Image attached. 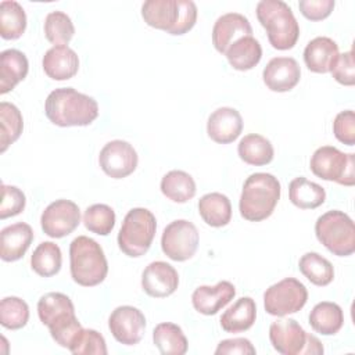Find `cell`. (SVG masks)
Segmentation results:
<instances>
[{
  "instance_id": "1",
  "label": "cell",
  "mask_w": 355,
  "mask_h": 355,
  "mask_svg": "<svg viewBox=\"0 0 355 355\" xmlns=\"http://www.w3.org/2000/svg\"><path fill=\"white\" fill-rule=\"evenodd\" d=\"M44 114L51 123L61 128L87 126L98 116V104L73 87H58L47 96Z\"/></svg>"
},
{
  "instance_id": "2",
  "label": "cell",
  "mask_w": 355,
  "mask_h": 355,
  "mask_svg": "<svg viewBox=\"0 0 355 355\" xmlns=\"http://www.w3.org/2000/svg\"><path fill=\"white\" fill-rule=\"evenodd\" d=\"M40 322L49 327L53 340L64 348H69L78 333L83 329L75 315L71 298L62 293H47L37 301Z\"/></svg>"
},
{
  "instance_id": "3",
  "label": "cell",
  "mask_w": 355,
  "mask_h": 355,
  "mask_svg": "<svg viewBox=\"0 0 355 355\" xmlns=\"http://www.w3.org/2000/svg\"><path fill=\"white\" fill-rule=\"evenodd\" d=\"M280 182L272 173L257 172L250 175L243 184L239 201L240 215L250 222H261L269 218L280 200Z\"/></svg>"
},
{
  "instance_id": "4",
  "label": "cell",
  "mask_w": 355,
  "mask_h": 355,
  "mask_svg": "<svg viewBox=\"0 0 355 355\" xmlns=\"http://www.w3.org/2000/svg\"><path fill=\"white\" fill-rule=\"evenodd\" d=\"M197 14V6L191 0H147L141 6V17L148 26L173 36L191 31Z\"/></svg>"
},
{
  "instance_id": "5",
  "label": "cell",
  "mask_w": 355,
  "mask_h": 355,
  "mask_svg": "<svg viewBox=\"0 0 355 355\" xmlns=\"http://www.w3.org/2000/svg\"><path fill=\"white\" fill-rule=\"evenodd\" d=\"M69 270L72 280L79 286L94 287L103 283L108 262L101 245L87 236L73 239L69 244Z\"/></svg>"
},
{
  "instance_id": "6",
  "label": "cell",
  "mask_w": 355,
  "mask_h": 355,
  "mask_svg": "<svg viewBox=\"0 0 355 355\" xmlns=\"http://www.w3.org/2000/svg\"><path fill=\"white\" fill-rule=\"evenodd\" d=\"M259 24L266 29L268 40L276 50H290L300 37V25L282 0H261L255 8Z\"/></svg>"
},
{
  "instance_id": "7",
  "label": "cell",
  "mask_w": 355,
  "mask_h": 355,
  "mask_svg": "<svg viewBox=\"0 0 355 355\" xmlns=\"http://www.w3.org/2000/svg\"><path fill=\"white\" fill-rule=\"evenodd\" d=\"M157 230V220L147 208H132L123 218L118 233L119 250L130 257L139 258L144 255L154 240Z\"/></svg>"
},
{
  "instance_id": "8",
  "label": "cell",
  "mask_w": 355,
  "mask_h": 355,
  "mask_svg": "<svg viewBox=\"0 0 355 355\" xmlns=\"http://www.w3.org/2000/svg\"><path fill=\"white\" fill-rule=\"evenodd\" d=\"M316 239L334 255L349 257L355 251L354 220L343 211L331 209L316 219Z\"/></svg>"
},
{
  "instance_id": "9",
  "label": "cell",
  "mask_w": 355,
  "mask_h": 355,
  "mask_svg": "<svg viewBox=\"0 0 355 355\" xmlns=\"http://www.w3.org/2000/svg\"><path fill=\"white\" fill-rule=\"evenodd\" d=\"M269 340L272 347L282 355H320L324 352L322 343L290 318L272 322Z\"/></svg>"
},
{
  "instance_id": "10",
  "label": "cell",
  "mask_w": 355,
  "mask_h": 355,
  "mask_svg": "<svg viewBox=\"0 0 355 355\" xmlns=\"http://www.w3.org/2000/svg\"><path fill=\"white\" fill-rule=\"evenodd\" d=\"M312 173L323 180L343 186L355 184V154L343 153L333 146L319 147L311 157Z\"/></svg>"
},
{
  "instance_id": "11",
  "label": "cell",
  "mask_w": 355,
  "mask_h": 355,
  "mask_svg": "<svg viewBox=\"0 0 355 355\" xmlns=\"http://www.w3.org/2000/svg\"><path fill=\"white\" fill-rule=\"evenodd\" d=\"M308 301V290L295 277H286L263 293V308L272 316H287L301 311Z\"/></svg>"
},
{
  "instance_id": "12",
  "label": "cell",
  "mask_w": 355,
  "mask_h": 355,
  "mask_svg": "<svg viewBox=\"0 0 355 355\" xmlns=\"http://www.w3.org/2000/svg\"><path fill=\"white\" fill-rule=\"evenodd\" d=\"M198 243L200 234L196 225L186 219L171 222L161 236L162 252L176 262L190 259L196 254Z\"/></svg>"
},
{
  "instance_id": "13",
  "label": "cell",
  "mask_w": 355,
  "mask_h": 355,
  "mask_svg": "<svg viewBox=\"0 0 355 355\" xmlns=\"http://www.w3.org/2000/svg\"><path fill=\"white\" fill-rule=\"evenodd\" d=\"M80 223L79 207L65 198L49 204L40 216V226L44 234L51 239H62L71 234Z\"/></svg>"
},
{
  "instance_id": "14",
  "label": "cell",
  "mask_w": 355,
  "mask_h": 355,
  "mask_svg": "<svg viewBox=\"0 0 355 355\" xmlns=\"http://www.w3.org/2000/svg\"><path fill=\"white\" fill-rule=\"evenodd\" d=\"M139 155L133 146L125 140L108 141L98 154L103 172L112 179H123L137 168Z\"/></svg>"
},
{
  "instance_id": "15",
  "label": "cell",
  "mask_w": 355,
  "mask_h": 355,
  "mask_svg": "<svg viewBox=\"0 0 355 355\" xmlns=\"http://www.w3.org/2000/svg\"><path fill=\"white\" fill-rule=\"evenodd\" d=\"M108 327L118 343L123 345H136L144 336L146 316L139 308L122 305L111 312Z\"/></svg>"
},
{
  "instance_id": "16",
  "label": "cell",
  "mask_w": 355,
  "mask_h": 355,
  "mask_svg": "<svg viewBox=\"0 0 355 355\" xmlns=\"http://www.w3.org/2000/svg\"><path fill=\"white\" fill-rule=\"evenodd\" d=\"M178 286L179 275L168 262L154 261L141 273V288L153 298L169 297L176 291Z\"/></svg>"
},
{
  "instance_id": "17",
  "label": "cell",
  "mask_w": 355,
  "mask_h": 355,
  "mask_svg": "<svg viewBox=\"0 0 355 355\" xmlns=\"http://www.w3.org/2000/svg\"><path fill=\"white\" fill-rule=\"evenodd\" d=\"M244 36H252V26L243 14L227 12L220 15L214 24L212 44L220 54H225L236 40Z\"/></svg>"
},
{
  "instance_id": "18",
  "label": "cell",
  "mask_w": 355,
  "mask_h": 355,
  "mask_svg": "<svg viewBox=\"0 0 355 355\" xmlns=\"http://www.w3.org/2000/svg\"><path fill=\"white\" fill-rule=\"evenodd\" d=\"M262 79L272 92H290L301 79V68L293 57H275L263 68Z\"/></svg>"
},
{
  "instance_id": "19",
  "label": "cell",
  "mask_w": 355,
  "mask_h": 355,
  "mask_svg": "<svg viewBox=\"0 0 355 355\" xmlns=\"http://www.w3.org/2000/svg\"><path fill=\"white\" fill-rule=\"evenodd\" d=\"M236 295V287L227 280H222L215 286H200L191 294L194 309L202 315H216Z\"/></svg>"
},
{
  "instance_id": "20",
  "label": "cell",
  "mask_w": 355,
  "mask_h": 355,
  "mask_svg": "<svg viewBox=\"0 0 355 355\" xmlns=\"http://www.w3.org/2000/svg\"><path fill=\"white\" fill-rule=\"evenodd\" d=\"M243 132L241 114L232 107L216 108L207 121V133L219 144L233 143Z\"/></svg>"
},
{
  "instance_id": "21",
  "label": "cell",
  "mask_w": 355,
  "mask_h": 355,
  "mask_svg": "<svg viewBox=\"0 0 355 355\" xmlns=\"http://www.w3.org/2000/svg\"><path fill=\"white\" fill-rule=\"evenodd\" d=\"M42 67L49 78L54 80H68L78 73L79 57L68 44L53 46L44 53Z\"/></svg>"
},
{
  "instance_id": "22",
  "label": "cell",
  "mask_w": 355,
  "mask_h": 355,
  "mask_svg": "<svg viewBox=\"0 0 355 355\" xmlns=\"http://www.w3.org/2000/svg\"><path fill=\"white\" fill-rule=\"evenodd\" d=\"M33 241V230L25 222L12 223L0 232V258L6 262L21 259Z\"/></svg>"
},
{
  "instance_id": "23",
  "label": "cell",
  "mask_w": 355,
  "mask_h": 355,
  "mask_svg": "<svg viewBox=\"0 0 355 355\" xmlns=\"http://www.w3.org/2000/svg\"><path fill=\"white\" fill-rule=\"evenodd\" d=\"M338 54V44L333 39L327 36H318L305 46L304 61L309 71L315 73H327Z\"/></svg>"
},
{
  "instance_id": "24",
  "label": "cell",
  "mask_w": 355,
  "mask_h": 355,
  "mask_svg": "<svg viewBox=\"0 0 355 355\" xmlns=\"http://www.w3.org/2000/svg\"><path fill=\"white\" fill-rule=\"evenodd\" d=\"M0 60V93L6 94L26 78L29 62L26 55L17 49H7L1 51Z\"/></svg>"
},
{
  "instance_id": "25",
  "label": "cell",
  "mask_w": 355,
  "mask_h": 355,
  "mask_svg": "<svg viewBox=\"0 0 355 355\" xmlns=\"http://www.w3.org/2000/svg\"><path fill=\"white\" fill-rule=\"evenodd\" d=\"M257 319V305L251 297L239 298L220 316V327L227 333H243L252 327Z\"/></svg>"
},
{
  "instance_id": "26",
  "label": "cell",
  "mask_w": 355,
  "mask_h": 355,
  "mask_svg": "<svg viewBox=\"0 0 355 355\" xmlns=\"http://www.w3.org/2000/svg\"><path fill=\"white\" fill-rule=\"evenodd\" d=\"M311 327L323 336H334L344 324V312L336 302L322 301L316 304L309 313Z\"/></svg>"
},
{
  "instance_id": "27",
  "label": "cell",
  "mask_w": 355,
  "mask_h": 355,
  "mask_svg": "<svg viewBox=\"0 0 355 355\" xmlns=\"http://www.w3.org/2000/svg\"><path fill=\"white\" fill-rule=\"evenodd\" d=\"M198 214L212 227L226 226L232 219V204L222 193H208L198 200Z\"/></svg>"
},
{
  "instance_id": "28",
  "label": "cell",
  "mask_w": 355,
  "mask_h": 355,
  "mask_svg": "<svg viewBox=\"0 0 355 355\" xmlns=\"http://www.w3.org/2000/svg\"><path fill=\"white\" fill-rule=\"evenodd\" d=\"M232 68L237 71H250L259 64L262 47L252 36H244L236 40L225 53Z\"/></svg>"
},
{
  "instance_id": "29",
  "label": "cell",
  "mask_w": 355,
  "mask_h": 355,
  "mask_svg": "<svg viewBox=\"0 0 355 355\" xmlns=\"http://www.w3.org/2000/svg\"><path fill=\"white\" fill-rule=\"evenodd\" d=\"M237 153L241 161L254 166H263L270 164L275 155L272 143L258 133L245 135L239 141Z\"/></svg>"
},
{
  "instance_id": "30",
  "label": "cell",
  "mask_w": 355,
  "mask_h": 355,
  "mask_svg": "<svg viewBox=\"0 0 355 355\" xmlns=\"http://www.w3.org/2000/svg\"><path fill=\"white\" fill-rule=\"evenodd\" d=\"M153 343L162 355H183L189 349V341L182 327L171 322L154 327Z\"/></svg>"
},
{
  "instance_id": "31",
  "label": "cell",
  "mask_w": 355,
  "mask_h": 355,
  "mask_svg": "<svg viewBox=\"0 0 355 355\" xmlns=\"http://www.w3.org/2000/svg\"><path fill=\"white\" fill-rule=\"evenodd\" d=\"M288 198L297 208L315 209L324 202L326 191L320 184L298 176L288 184Z\"/></svg>"
},
{
  "instance_id": "32",
  "label": "cell",
  "mask_w": 355,
  "mask_h": 355,
  "mask_svg": "<svg viewBox=\"0 0 355 355\" xmlns=\"http://www.w3.org/2000/svg\"><path fill=\"white\" fill-rule=\"evenodd\" d=\"M159 187L168 200L179 204L190 201L197 191L193 176L179 169L169 171L166 175H164Z\"/></svg>"
},
{
  "instance_id": "33",
  "label": "cell",
  "mask_w": 355,
  "mask_h": 355,
  "mask_svg": "<svg viewBox=\"0 0 355 355\" xmlns=\"http://www.w3.org/2000/svg\"><path fill=\"white\" fill-rule=\"evenodd\" d=\"M26 29V14L22 6L14 0L0 3V36L6 40H15Z\"/></svg>"
},
{
  "instance_id": "34",
  "label": "cell",
  "mask_w": 355,
  "mask_h": 355,
  "mask_svg": "<svg viewBox=\"0 0 355 355\" xmlns=\"http://www.w3.org/2000/svg\"><path fill=\"white\" fill-rule=\"evenodd\" d=\"M62 254L60 247L53 241L40 243L31 257V266L42 277H51L61 269Z\"/></svg>"
},
{
  "instance_id": "35",
  "label": "cell",
  "mask_w": 355,
  "mask_h": 355,
  "mask_svg": "<svg viewBox=\"0 0 355 355\" xmlns=\"http://www.w3.org/2000/svg\"><path fill=\"white\" fill-rule=\"evenodd\" d=\"M300 272L315 286L324 287L334 279V268L329 259L318 252H306L300 258Z\"/></svg>"
},
{
  "instance_id": "36",
  "label": "cell",
  "mask_w": 355,
  "mask_h": 355,
  "mask_svg": "<svg viewBox=\"0 0 355 355\" xmlns=\"http://www.w3.org/2000/svg\"><path fill=\"white\" fill-rule=\"evenodd\" d=\"M24 129L22 114L12 103L0 104V153H4L10 144L15 143Z\"/></svg>"
},
{
  "instance_id": "37",
  "label": "cell",
  "mask_w": 355,
  "mask_h": 355,
  "mask_svg": "<svg viewBox=\"0 0 355 355\" xmlns=\"http://www.w3.org/2000/svg\"><path fill=\"white\" fill-rule=\"evenodd\" d=\"M44 36L54 46H64L75 35V26L69 15L64 11H51L44 18Z\"/></svg>"
},
{
  "instance_id": "38",
  "label": "cell",
  "mask_w": 355,
  "mask_h": 355,
  "mask_svg": "<svg viewBox=\"0 0 355 355\" xmlns=\"http://www.w3.org/2000/svg\"><path fill=\"white\" fill-rule=\"evenodd\" d=\"M29 320V306L19 297H4L0 302V323L8 330L22 329Z\"/></svg>"
},
{
  "instance_id": "39",
  "label": "cell",
  "mask_w": 355,
  "mask_h": 355,
  "mask_svg": "<svg viewBox=\"0 0 355 355\" xmlns=\"http://www.w3.org/2000/svg\"><path fill=\"white\" fill-rule=\"evenodd\" d=\"M85 227L98 236H108L115 226V212L107 204H93L83 214Z\"/></svg>"
},
{
  "instance_id": "40",
  "label": "cell",
  "mask_w": 355,
  "mask_h": 355,
  "mask_svg": "<svg viewBox=\"0 0 355 355\" xmlns=\"http://www.w3.org/2000/svg\"><path fill=\"white\" fill-rule=\"evenodd\" d=\"M73 355H107V344L104 337L94 329H82L71 347Z\"/></svg>"
},
{
  "instance_id": "41",
  "label": "cell",
  "mask_w": 355,
  "mask_h": 355,
  "mask_svg": "<svg viewBox=\"0 0 355 355\" xmlns=\"http://www.w3.org/2000/svg\"><path fill=\"white\" fill-rule=\"evenodd\" d=\"M26 197L21 189L11 184H1L0 219H7L21 214L25 208Z\"/></svg>"
},
{
  "instance_id": "42",
  "label": "cell",
  "mask_w": 355,
  "mask_h": 355,
  "mask_svg": "<svg viewBox=\"0 0 355 355\" xmlns=\"http://www.w3.org/2000/svg\"><path fill=\"white\" fill-rule=\"evenodd\" d=\"M333 133L340 143L347 146L355 144V114L352 110H345L336 115Z\"/></svg>"
},
{
  "instance_id": "43",
  "label": "cell",
  "mask_w": 355,
  "mask_h": 355,
  "mask_svg": "<svg viewBox=\"0 0 355 355\" xmlns=\"http://www.w3.org/2000/svg\"><path fill=\"white\" fill-rule=\"evenodd\" d=\"M333 78L344 86H354L355 85V62H354V53L352 50L338 54L336 62L330 69Z\"/></svg>"
},
{
  "instance_id": "44",
  "label": "cell",
  "mask_w": 355,
  "mask_h": 355,
  "mask_svg": "<svg viewBox=\"0 0 355 355\" xmlns=\"http://www.w3.org/2000/svg\"><path fill=\"white\" fill-rule=\"evenodd\" d=\"M334 6V0H300L298 3L301 14L309 21H322L327 18Z\"/></svg>"
},
{
  "instance_id": "45",
  "label": "cell",
  "mask_w": 355,
  "mask_h": 355,
  "mask_svg": "<svg viewBox=\"0 0 355 355\" xmlns=\"http://www.w3.org/2000/svg\"><path fill=\"white\" fill-rule=\"evenodd\" d=\"M216 355H254L257 354L255 347L251 344V341L248 338L244 337H237V338H227V340H222L216 349H215Z\"/></svg>"
}]
</instances>
